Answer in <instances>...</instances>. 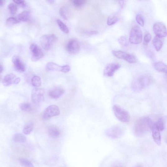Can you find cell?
<instances>
[{"mask_svg":"<svg viewBox=\"0 0 167 167\" xmlns=\"http://www.w3.org/2000/svg\"><path fill=\"white\" fill-rule=\"evenodd\" d=\"M151 39V34L148 33L145 34L144 37V41L145 43L147 44L149 43Z\"/></svg>","mask_w":167,"mask_h":167,"instance_id":"74e56055","label":"cell"},{"mask_svg":"<svg viewBox=\"0 0 167 167\" xmlns=\"http://www.w3.org/2000/svg\"><path fill=\"white\" fill-rule=\"evenodd\" d=\"M46 2H48L49 3L52 4L54 3L55 1H53V0H48V1H47Z\"/></svg>","mask_w":167,"mask_h":167,"instance_id":"ee69618b","label":"cell"},{"mask_svg":"<svg viewBox=\"0 0 167 167\" xmlns=\"http://www.w3.org/2000/svg\"><path fill=\"white\" fill-rule=\"evenodd\" d=\"M118 42L122 46H126L128 45V40L126 36H121L118 39Z\"/></svg>","mask_w":167,"mask_h":167,"instance_id":"d6a6232c","label":"cell"},{"mask_svg":"<svg viewBox=\"0 0 167 167\" xmlns=\"http://www.w3.org/2000/svg\"><path fill=\"white\" fill-rule=\"evenodd\" d=\"M12 62L17 70L20 72H24L25 71V67L23 62L17 56L13 57Z\"/></svg>","mask_w":167,"mask_h":167,"instance_id":"5bb4252c","label":"cell"},{"mask_svg":"<svg viewBox=\"0 0 167 167\" xmlns=\"http://www.w3.org/2000/svg\"><path fill=\"white\" fill-rule=\"evenodd\" d=\"M32 86L36 88L39 87L41 85V78L38 76H34L31 79Z\"/></svg>","mask_w":167,"mask_h":167,"instance_id":"484cf974","label":"cell"},{"mask_svg":"<svg viewBox=\"0 0 167 167\" xmlns=\"http://www.w3.org/2000/svg\"><path fill=\"white\" fill-rule=\"evenodd\" d=\"M155 122L148 117H143L138 120L134 126V133L138 137L144 136L150 130Z\"/></svg>","mask_w":167,"mask_h":167,"instance_id":"6da1fadb","label":"cell"},{"mask_svg":"<svg viewBox=\"0 0 167 167\" xmlns=\"http://www.w3.org/2000/svg\"><path fill=\"white\" fill-rule=\"evenodd\" d=\"M64 90L60 87H56L52 89L49 93V95L51 98L58 99L64 94Z\"/></svg>","mask_w":167,"mask_h":167,"instance_id":"4fadbf2b","label":"cell"},{"mask_svg":"<svg viewBox=\"0 0 167 167\" xmlns=\"http://www.w3.org/2000/svg\"><path fill=\"white\" fill-rule=\"evenodd\" d=\"M136 20L137 23L141 26L144 25V21L141 15L140 14L136 15Z\"/></svg>","mask_w":167,"mask_h":167,"instance_id":"d590c367","label":"cell"},{"mask_svg":"<svg viewBox=\"0 0 167 167\" xmlns=\"http://www.w3.org/2000/svg\"><path fill=\"white\" fill-rule=\"evenodd\" d=\"M151 78L147 74L142 75L135 79L132 83L131 88L136 92H140L150 84Z\"/></svg>","mask_w":167,"mask_h":167,"instance_id":"7a4b0ae2","label":"cell"},{"mask_svg":"<svg viewBox=\"0 0 167 167\" xmlns=\"http://www.w3.org/2000/svg\"><path fill=\"white\" fill-rule=\"evenodd\" d=\"M61 66L53 62H48L45 66V69L48 71H61Z\"/></svg>","mask_w":167,"mask_h":167,"instance_id":"e0dca14e","label":"cell"},{"mask_svg":"<svg viewBox=\"0 0 167 167\" xmlns=\"http://www.w3.org/2000/svg\"><path fill=\"white\" fill-rule=\"evenodd\" d=\"M21 109L23 111H30L32 110L31 104L29 103H21L19 105Z\"/></svg>","mask_w":167,"mask_h":167,"instance_id":"f546056e","label":"cell"},{"mask_svg":"<svg viewBox=\"0 0 167 167\" xmlns=\"http://www.w3.org/2000/svg\"><path fill=\"white\" fill-rule=\"evenodd\" d=\"M21 81V79L19 78H16L15 80H13V84L15 85H17L20 83Z\"/></svg>","mask_w":167,"mask_h":167,"instance_id":"b9f144b4","label":"cell"},{"mask_svg":"<svg viewBox=\"0 0 167 167\" xmlns=\"http://www.w3.org/2000/svg\"><path fill=\"white\" fill-rule=\"evenodd\" d=\"M120 59L124 60L130 64L134 63L136 61V58L134 55L122 51L121 54Z\"/></svg>","mask_w":167,"mask_h":167,"instance_id":"2e32d148","label":"cell"},{"mask_svg":"<svg viewBox=\"0 0 167 167\" xmlns=\"http://www.w3.org/2000/svg\"><path fill=\"white\" fill-rule=\"evenodd\" d=\"M119 3L121 6V7L122 8L123 7L124 5V1H119Z\"/></svg>","mask_w":167,"mask_h":167,"instance_id":"7bdbcfd3","label":"cell"},{"mask_svg":"<svg viewBox=\"0 0 167 167\" xmlns=\"http://www.w3.org/2000/svg\"><path fill=\"white\" fill-rule=\"evenodd\" d=\"M71 70V67L70 66L68 65L61 66V72L67 73L69 72Z\"/></svg>","mask_w":167,"mask_h":167,"instance_id":"8d00e7d4","label":"cell"},{"mask_svg":"<svg viewBox=\"0 0 167 167\" xmlns=\"http://www.w3.org/2000/svg\"><path fill=\"white\" fill-rule=\"evenodd\" d=\"M86 2L85 0H74L73 1V3L75 7L80 9L85 5Z\"/></svg>","mask_w":167,"mask_h":167,"instance_id":"f1b7e54d","label":"cell"},{"mask_svg":"<svg viewBox=\"0 0 167 167\" xmlns=\"http://www.w3.org/2000/svg\"><path fill=\"white\" fill-rule=\"evenodd\" d=\"M1 79H2V78H1V76H0V81H1Z\"/></svg>","mask_w":167,"mask_h":167,"instance_id":"c3c4849f","label":"cell"},{"mask_svg":"<svg viewBox=\"0 0 167 167\" xmlns=\"http://www.w3.org/2000/svg\"><path fill=\"white\" fill-rule=\"evenodd\" d=\"M118 20L119 19L116 17H110L107 20V24L109 26L113 25L116 23L118 21Z\"/></svg>","mask_w":167,"mask_h":167,"instance_id":"836d02e7","label":"cell"},{"mask_svg":"<svg viewBox=\"0 0 167 167\" xmlns=\"http://www.w3.org/2000/svg\"><path fill=\"white\" fill-rule=\"evenodd\" d=\"M45 89L43 88H36L32 90L31 99L35 104H38L45 101Z\"/></svg>","mask_w":167,"mask_h":167,"instance_id":"8992f818","label":"cell"},{"mask_svg":"<svg viewBox=\"0 0 167 167\" xmlns=\"http://www.w3.org/2000/svg\"><path fill=\"white\" fill-rule=\"evenodd\" d=\"M111 167H125L120 162H117L114 163Z\"/></svg>","mask_w":167,"mask_h":167,"instance_id":"ab89813d","label":"cell"},{"mask_svg":"<svg viewBox=\"0 0 167 167\" xmlns=\"http://www.w3.org/2000/svg\"><path fill=\"white\" fill-rule=\"evenodd\" d=\"M152 136L155 143L158 145H160L161 143V138L160 133L156 128L155 124L151 129Z\"/></svg>","mask_w":167,"mask_h":167,"instance_id":"9a60e30c","label":"cell"},{"mask_svg":"<svg viewBox=\"0 0 167 167\" xmlns=\"http://www.w3.org/2000/svg\"><path fill=\"white\" fill-rule=\"evenodd\" d=\"M121 66L119 64L117 63L109 64L103 69L104 75L107 77L112 76L115 72L121 67Z\"/></svg>","mask_w":167,"mask_h":167,"instance_id":"7c38bea8","label":"cell"},{"mask_svg":"<svg viewBox=\"0 0 167 167\" xmlns=\"http://www.w3.org/2000/svg\"><path fill=\"white\" fill-rule=\"evenodd\" d=\"M13 140L16 142L24 143L26 141V138L22 134L17 133L13 136Z\"/></svg>","mask_w":167,"mask_h":167,"instance_id":"7402d4cb","label":"cell"},{"mask_svg":"<svg viewBox=\"0 0 167 167\" xmlns=\"http://www.w3.org/2000/svg\"><path fill=\"white\" fill-rule=\"evenodd\" d=\"M20 21L17 18L10 17L7 20L6 23L8 26H11L20 23Z\"/></svg>","mask_w":167,"mask_h":167,"instance_id":"4dcf8cb0","label":"cell"},{"mask_svg":"<svg viewBox=\"0 0 167 167\" xmlns=\"http://www.w3.org/2000/svg\"><path fill=\"white\" fill-rule=\"evenodd\" d=\"M98 33V32L97 31H88L87 34L89 36H93L95 35H96Z\"/></svg>","mask_w":167,"mask_h":167,"instance_id":"60d3db41","label":"cell"},{"mask_svg":"<svg viewBox=\"0 0 167 167\" xmlns=\"http://www.w3.org/2000/svg\"><path fill=\"white\" fill-rule=\"evenodd\" d=\"M60 114V110L57 105H52L46 108L42 116L43 119L47 120L51 117L59 115Z\"/></svg>","mask_w":167,"mask_h":167,"instance_id":"ba28073f","label":"cell"},{"mask_svg":"<svg viewBox=\"0 0 167 167\" xmlns=\"http://www.w3.org/2000/svg\"><path fill=\"white\" fill-rule=\"evenodd\" d=\"M15 3L18 5H20L24 7L26 5V3L24 1H22V0H18V1H13Z\"/></svg>","mask_w":167,"mask_h":167,"instance_id":"f35d334b","label":"cell"},{"mask_svg":"<svg viewBox=\"0 0 167 167\" xmlns=\"http://www.w3.org/2000/svg\"><path fill=\"white\" fill-rule=\"evenodd\" d=\"M29 13L27 11H24L19 14L18 16L19 20L22 22H27L29 19Z\"/></svg>","mask_w":167,"mask_h":167,"instance_id":"d4e9b609","label":"cell"},{"mask_svg":"<svg viewBox=\"0 0 167 167\" xmlns=\"http://www.w3.org/2000/svg\"><path fill=\"white\" fill-rule=\"evenodd\" d=\"M155 68L159 72L167 73V66L162 61H159L156 63L155 65Z\"/></svg>","mask_w":167,"mask_h":167,"instance_id":"44dd1931","label":"cell"},{"mask_svg":"<svg viewBox=\"0 0 167 167\" xmlns=\"http://www.w3.org/2000/svg\"><path fill=\"white\" fill-rule=\"evenodd\" d=\"M135 167H143L142 166L139 165L136 166Z\"/></svg>","mask_w":167,"mask_h":167,"instance_id":"7dc6e473","label":"cell"},{"mask_svg":"<svg viewBox=\"0 0 167 167\" xmlns=\"http://www.w3.org/2000/svg\"><path fill=\"white\" fill-rule=\"evenodd\" d=\"M153 31L156 36L162 38L166 36V27L165 24L161 22H157L154 24L153 26Z\"/></svg>","mask_w":167,"mask_h":167,"instance_id":"30bf717a","label":"cell"},{"mask_svg":"<svg viewBox=\"0 0 167 167\" xmlns=\"http://www.w3.org/2000/svg\"><path fill=\"white\" fill-rule=\"evenodd\" d=\"M57 22L61 30L66 34H68L69 31L67 26L61 20L58 19L57 21Z\"/></svg>","mask_w":167,"mask_h":167,"instance_id":"83f0119b","label":"cell"},{"mask_svg":"<svg viewBox=\"0 0 167 167\" xmlns=\"http://www.w3.org/2000/svg\"><path fill=\"white\" fill-rule=\"evenodd\" d=\"M3 2L2 0H0V6H2L3 5Z\"/></svg>","mask_w":167,"mask_h":167,"instance_id":"bcb514c9","label":"cell"},{"mask_svg":"<svg viewBox=\"0 0 167 167\" xmlns=\"http://www.w3.org/2000/svg\"><path fill=\"white\" fill-rule=\"evenodd\" d=\"M57 40V37L54 34L45 35L41 37L40 43L42 47L45 50H48L50 49Z\"/></svg>","mask_w":167,"mask_h":167,"instance_id":"277c9868","label":"cell"},{"mask_svg":"<svg viewBox=\"0 0 167 167\" xmlns=\"http://www.w3.org/2000/svg\"><path fill=\"white\" fill-rule=\"evenodd\" d=\"M124 133L123 128L119 125H115L108 129L106 134L108 137L113 139H117L122 136Z\"/></svg>","mask_w":167,"mask_h":167,"instance_id":"52a82bcc","label":"cell"},{"mask_svg":"<svg viewBox=\"0 0 167 167\" xmlns=\"http://www.w3.org/2000/svg\"><path fill=\"white\" fill-rule=\"evenodd\" d=\"M113 109L114 114L118 120L124 123L129 122L130 115L127 111L117 105H114Z\"/></svg>","mask_w":167,"mask_h":167,"instance_id":"5b68a950","label":"cell"},{"mask_svg":"<svg viewBox=\"0 0 167 167\" xmlns=\"http://www.w3.org/2000/svg\"><path fill=\"white\" fill-rule=\"evenodd\" d=\"M3 70V67L2 65L0 64V74L2 73Z\"/></svg>","mask_w":167,"mask_h":167,"instance_id":"f6af8a7d","label":"cell"},{"mask_svg":"<svg viewBox=\"0 0 167 167\" xmlns=\"http://www.w3.org/2000/svg\"><path fill=\"white\" fill-rule=\"evenodd\" d=\"M8 8L12 15H16L18 9L17 7L16 4L13 3H10L8 6Z\"/></svg>","mask_w":167,"mask_h":167,"instance_id":"1f68e13d","label":"cell"},{"mask_svg":"<svg viewBox=\"0 0 167 167\" xmlns=\"http://www.w3.org/2000/svg\"><path fill=\"white\" fill-rule=\"evenodd\" d=\"M33 129V125L32 124L27 125L24 127L23 130V133L26 135H28L31 134Z\"/></svg>","mask_w":167,"mask_h":167,"instance_id":"e575fe53","label":"cell"},{"mask_svg":"<svg viewBox=\"0 0 167 167\" xmlns=\"http://www.w3.org/2000/svg\"><path fill=\"white\" fill-rule=\"evenodd\" d=\"M152 43L157 51H159L161 50L163 45L162 38L156 36L153 39Z\"/></svg>","mask_w":167,"mask_h":167,"instance_id":"ffe728a7","label":"cell"},{"mask_svg":"<svg viewBox=\"0 0 167 167\" xmlns=\"http://www.w3.org/2000/svg\"><path fill=\"white\" fill-rule=\"evenodd\" d=\"M60 13L62 17L65 20L68 19L69 17V11L68 9L65 6H62L60 10Z\"/></svg>","mask_w":167,"mask_h":167,"instance_id":"cb8c5ba5","label":"cell"},{"mask_svg":"<svg viewBox=\"0 0 167 167\" xmlns=\"http://www.w3.org/2000/svg\"><path fill=\"white\" fill-rule=\"evenodd\" d=\"M16 77L15 74H10L6 75L2 80V83L4 86L8 87L13 84V80Z\"/></svg>","mask_w":167,"mask_h":167,"instance_id":"d6986e66","label":"cell"},{"mask_svg":"<svg viewBox=\"0 0 167 167\" xmlns=\"http://www.w3.org/2000/svg\"><path fill=\"white\" fill-rule=\"evenodd\" d=\"M30 50L32 53L31 60L36 62L44 56V54L41 49L35 44H32L30 46Z\"/></svg>","mask_w":167,"mask_h":167,"instance_id":"9c48e42d","label":"cell"},{"mask_svg":"<svg viewBox=\"0 0 167 167\" xmlns=\"http://www.w3.org/2000/svg\"><path fill=\"white\" fill-rule=\"evenodd\" d=\"M142 39V33L141 28L137 26L132 28L130 33V42L133 44H138L141 42Z\"/></svg>","mask_w":167,"mask_h":167,"instance_id":"3957f363","label":"cell"},{"mask_svg":"<svg viewBox=\"0 0 167 167\" xmlns=\"http://www.w3.org/2000/svg\"><path fill=\"white\" fill-rule=\"evenodd\" d=\"M19 162L22 167H34L33 164L28 160L23 158L19 159Z\"/></svg>","mask_w":167,"mask_h":167,"instance_id":"4316f807","label":"cell"},{"mask_svg":"<svg viewBox=\"0 0 167 167\" xmlns=\"http://www.w3.org/2000/svg\"><path fill=\"white\" fill-rule=\"evenodd\" d=\"M66 50L69 54L74 55L78 53L80 50V45L76 40L73 39L69 41L66 46Z\"/></svg>","mask_w":167,"mask_h":167,"instance_id":"8fae6325","label":"cell"},{"mask_svg":"<svg viewBox=\"0 0 167 167\" xmlns=\"http://www.w3.org/2000/svg\"><path fill=\"white\" fill-rule=\"evenodd\" d=\"M155 124L156 128L160 131H163L165 129V123L162 118H159L155 122Z\"/></svg>","mask_w":167,"mask_h":167,"instance_id":"603a6c76","label":"cell"},{"mask_svg":"<svg viewBox=\"0 0 167 167\" xmlns=\"http://www.w3.org/2000/svg\"><path fill=\"white\" fill-rule=\"evenodd\" d=\"M47 133L50 136L56 138L60 136V131L57 127L54 126H51L48 128L47 130Z\"/></svg>","mask_w":167,"mask_h":167,"instance_id":"ac0fdd59","label":"cell"}]
</instances>
